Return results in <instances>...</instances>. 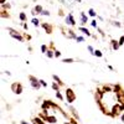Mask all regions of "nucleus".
I'll return each instance as SVG.
<instances>
[{
    "label": "nucleus",
    "mask_w": 124,
    "mask_h": 124,
    "mask_svg": "<svg viewBox=\"0 0 124 124\" xmlns=\"http://www.w3.org/2000/svg\"><path fill=\"white\" fill-rule=\"evenodd\" d=\"M66 99L68 103H72V102H75L76 99V94H75V92L72 91L71 88H67L66 89Z\"/></svg>",
    "instance_id": "f257e3e1"
},
{
    "label": "nucleus",
    "mask_w": 124,
    "mask_h": 124,
    "mask_svg": "<svg viewBox=\"0 0 124 124\" xmlns=\"http://www.w3.org/2000/svg\"><path fill=\"white\" fill-rule=\"evenodd\" d=\"M29 79H30V83H31V87L34 89H39L41 87V83H40V79L35 78L34 76H29Z\"/></svg>",
    "instance_id": "f03ea898"
},
{
    "label": "nucleus",
    "mask_w": 124,
    "mask_h": 124,
    "mask_svg": "<svg viewBox=\"0 0 124 124\" xmlns=\"http://www.w3.org/2000/svg\"><path fill=\"white\" fill-rule=\"evenodd\" d=\"M8 31H10V36H11V37H14V39H16V40H19V41H20V42H23V41H24V39H23V36H21V35H20L19 32H16V31H15V30H13L11 27H8Z\"/></svg>",
    "instance_id": "7ed1b4c3"
},
{
    "label": "nucleus",
    "mask_w": 124,
    "mask_h": 124,
    "mask_svg": "<svg viewBox=\"0 0 124 124\" xmlns=\"http://www.w3.org/2000/svg\"><path fill=\"white\" fill-rule=\"evenodd\" d=\"M11 89L14 93H16V94H21L23 93V86L20 83H13L11 85Z\"/></svg>",
    "instance_id": "20e7f679"
},
{
    "label": "nucleus",
    "mask_w": 124,
    "mask_h": 124,
    "mask_svg": "<svg viewBox=\"0 0 124 124\" xmlns=\"http://www.w3.org/2000/svg\"><path fill=\"white\" fill-rule=\"evenodd\" d=\"M66 24H67V25H71V26H75V25H76L75 17H73V15H72V14H68V15L66 16Z\"/></svg>",
    "instance_id": "39448f33"
},
{
    "label": "nucleus",
    "mask_w": 124,
    "mask_h": 124,
    "mask_svg": "<svg viewBox=\"0 0 124 124\" xmlns=\"http://www.w3.org/2000/svg\"><path fill=\"white\" fill-rule=\"evenodd\" d=\"M124 109V106L122 104V106H119V104H117V106H113V108H112V116H116V114H118V113H120V110H123Z\"/></svg>",
    "instance_id": "423d86ee"
},
{
    "label": "nucleus",
    "mask_w": 124,
    "mask_h": 124,
    "mask_svg": "<svg viewBox=\"0 0 124 124\" xmlns=\"http://www.w3.org/2000/svg\"><path fill=\"white\" fill-rule=\"evenodd\" d=\"M87 21H88V16L85 13H81V24L85 25V24H87Z\"/></svg>",
    "instance_id": "0eeeda50"
},
{
    "label": "nucleus",
    "mask_w": 124,
    "mask_h": 124,
    "mask_svg": "<svg viewBox=\"0 0 124 124\" xmlns=\"http://www.w3.org/2000/svg\"><path fill=\"white\" fill-rule=\"evenodd\" d=\"M78 30L81 31L82 34H85V35H87V36H91V32H89L88 29H86V27H83V26H81V27H78Z\"/></svg>",
    "instance_id": "6e6552de"
},
{
    "label": "nucleus",
    "mask_w": 124,
    "mask_h": 124,
    "mask_svg": "<svg viewBox=\"0 0 124 124\" xmlns=\"http://www.w3.org/2000/svg\"><path fill=\"white\" fill-rule=\"evenodd\" d=\"M110 44H112V48L114 50V51H116V50H118V48L120 47V46H119V44H118V41H116V40H112V41H110Z\"/></svg>",
    "instance_id": "1a4fd4ad"
},
{
    "label": "nucleus",
    "mask_w": 124,
    "mask_h": 124,
    "mask_svg": "<svg viewBox=\"0 0 124 124\" xmlns=\"http://www.w3.org/2000/svg\"><path fill=\"white\" fill-rule=\"evenodd\" d=\"M42 26H44V29L47 31V34H51V32H52V27H51V25H48V24H42Z\"/></svg>",
    "instance_id": "9d476101"
},
{
    "label": "nucleus",
    "mask_w": 124,
    "mask_h": 124,
    "mask_svg": "<svg viewBox=\"0 0 124 124\" xmlns=\"http://www.w3.org/2000/svg\"><path fill=\"white\" fill-rule=\"evenodd\" d=\"M45 120H46V122H50V123H56V122H57V119H56L55 117H50V116H46V117H45Z\"/></svg>",
    "instance_id": "9b49d317"
},
{
    "label": "nucleus",
    "mask_w": 124,
    "mask_h": 124,
    "mask_svg": "<svg viewBox=\"0 0 124 124\" xmlns=\"http://www.w3.org/2000/svg\"><path fill=\"white\" fill-rule=\"evenodd\" d=\"M52 78H54V81H56V82H57V83H58L60 86H61V85H63V82L61 81V78H60L57 75H54V76H52Z\"/></svg>",
    "instance_id": "f8f14e48"
},
{
    "label": "nucleus",
    "mask_w": 124,
    "mask_h": 124,
    "mask_svg": "<svg viewBox=\"0 0 124 124\" xmlns=\"http://www.w3.org/2000/svg\"><path fill=\"white\" fill-rule=\"evenodd\" d=\"M47 57L48 58H52V57H55V51H52V50H47Z\"/></svg>",
    "instance_id": "ddd939ff"
},
{
    "label": "nucleus",
    "mask_w": 124,
    "mask_h": 124,
    "mask_svg": "<svg viewBox=\"0 0 124 124\" xmlns=\"http://www.w3.org/2000/svg\"><path fill=\"white\" fill-rule=\"evenodd\" d=\"M34 10H35V11H36L37 14H41V13H42V10H44V9H42V6H41V5H36Z\"/></svg>",
    "instance_id": "4468645a"
},
{
    "label": "nucleus",
    "mask_w": 124,
    "mask_h": 124,
    "mask_svg": "<svg viewBox=\"0 0 124 124\" xmlns=\"http://www.w3.org/2000/svg\"><path fill=\"white\" fill-rule=\"evenodd\" d=\"M31 23H32V25H34V26H36V27H37V26H39V24H40V20H39V19H36V17H34L32 20H31Z\"/></svg>",
    "instance_id": "2eb2a0df"
},
{
    "label": "nucleus",
    "mask_w": 124,
    "mask_h": 124,
    "mask_svg": "<svg viewBox=\"0 0 124 124\" xmlns=\"http://www.w3.org/2000/svg\"><path fill=\"white\" fill-rule=\"evenodd\" d=\"M52 89H54L55 92L60 91V85H58V83H56V82H54V83H52Z\"/></svg>",
    "instance_id": "dca6fc26"
},
{
    "label": "nucleus",
    "mask_w": 124,
    "mask_h": 124,
    "mask_svg": "<svg viewBox=\"0 0 124 124\" xmlns=\"http://www.w3.org/2000/svg\"><path fill=\"white\" fill-rule=\"evenodd\" d=\"M88 15H89V16H92V17H94L97 14H96V11H94L93 9H89V10H88Z\"/></svg>",
    "instance_id": "f3484780"
},
{
    "label": "nucleus",
    "mask_w": 124,
    "mask_h": 124,
    "mask_svg": "<svg viewBox=\"0 0 124 124\" xmlns=\"http://www.w3.org/2000/svg\"><path fill=\"white\" fill-rule=\"evenodd\" d=\"M62 62H65V63H72V62H75V60L73 58H63Z\"/></svg>",
    "instance_id": "a211bd4d"
},
{
    "label": "nucleus",
    "mask_w": 124,
    "mask_h": 124,
    "mask_svg": "<svg viewBox=\"0 0 124 124\" xmlns=\"http://www.w3.org/2000/svg\"><path fill=\"white\" fill-rule=\"evenodd\" d=\"M94 56H97V57H102V56H103L102 51H99V50H94Z\"/></svg>",
    "instance_id": "6ab92c4d"
},
{
    "label": "nucleus",
    "mask_w": 124,
    "mask_h": 124,
    "mask_svg": "<svg viewBox=\"0 0 124 124\" xmlns=\"http://www.w3.org/2000/svg\"><path fill=\"white\" fill-rule=\"evenodd\" d=\"M20 20H21V21H25V20H26V14L25 13H20Z\"/></svg>",
    "instance_id": "aec40b11"
},
{
    "label": "nucleus",
    "mask_w": 124,
    "mask_h": 124,
    "mask_svg": "<svg viewBox=\"0 0 124 124\" xmlns=\"http://www.w3.org/2000/svg\"><path fill=\"white\" fill-rule=\"evenodd\" d=\"M34 124H44V122L41 119H39V118H35L34 119Z\"/></svg>",
    "instance_id": "412c9836"
},
{
    "label": "nucleus",
    "mask_w": 124,
    "mask_h": 124,
    "mask_svg": "<svg viewBox=\"0 0 124 124\" xmlns=\"http://www.w3.org/2000/svg\"><path fill=\"white\" fill-rule=\"evenodd\" d=\"M56 97H57L60 101H63V97H62V94L60 93V91H57V92H56Z\"/></svg>",
    "instance_id": "4be33fe9"
},
{
    "label": "nucleus",
    "mask_w": 124,
    "mask_h": 124,
    "mask_svg": "<svg viewBox=\"0 0 124 124\" xmlns=\"http://www.w3.org/2000/svg\"><path fill=\"white\" fill-rule=\"evenodd\" d=\"M41 52H44V54L47 52V46H46V45H42V46H41Z\"/></svg>",
    "instance_id": "5701e85b"
},
{
    "label": "nucleus",
    "mask_w": 124,
    "mask_h": 124,
    "mask_svg": "<svg viewBox=\"0 0 124 124\" xmlns=\"http://www.w3.org/2000/svg\"><path fill=\"white\" fill-rule=\"evenodd\" d=\"M91 25H92V27H94V29H97L98 26H97V21H96V20H92V21H91Z\"/></svg>",
    "instance_id": "b1692460"
},
{
    "label": "nucleus",
    "mask_w": 124,
    "mask_h": 124,
    "mask_svg": "<svg viewBox=\"0 0 124 124\" xmlns=\"http://www.w3.org/2000/svg\"><path fill=\"white\" fill-rule=\"evenodd\" d=\"M76 41H77V42H83L85 39L82 37V36H77V37H76Z\"/></svg>",
    "instance_id": "393cba45"
},
{
    "label": "nucleus",
    "mask_w": 124,
    "mask_h": 124,
    "mask_svg": "<svg viewBox=\"0 0 124 124\" xmlns=\"http://www.w3.org/2000/svg\"><path fill=\"white\" fill-rule=\"evenodd\" d=\"M41 15H44V16H48V15H50V11H48V10H42Z\"/></svg>",
    "instance_id": "a878e982"
},
{
    "label": "nucleus",
    "mask_w": 124,
    "mask_h": 124,
    "mask_svg": "<svg viewBox=\"0 0 124 124\" xmlns=\"http://www.w3.org/2000/svg\"><path fill=\"white\" fill-rule=\"evenodd\" d=\"M118 44H119V46L124 45V36H122V37L119 39V41H118Z\"/></svg>",
    "instance_id": "bb28decb"
},
{
    "label": "nucleus",
    "mask_w": 124,
    "mask_h": 124,
    "mask_svg": "<svg viewBox=\"0 0 124 124\" xmlns=\"http://www.w3.org/2000/svg\"><path fill=\"white\" fill-rule=\"evenodd\" d=\"M87 48H88V51H89V52H91L92 55H94V48H93V47H92L91 45H89V46H88Z\"/></svg>",
    "instance_id": "cd10ccee"
},
{
    "label": "nucleus",
    "mask_w": 124,
    "mask_h": 124,
    "mask_svg": "<svg viewBox=\"0 0 124 124\" xmlns=\"http://www.w3.org/2000/svg\"><path fill=\"white\" fill-rule=\"evenodd\" d=\"M40 83H41V86H42V87H47V83H46L44 79H40Z\"/></svg>",
    "instance_id": "c85d7f7f"
},
{
    "label": "nucleus",
    "mask_w": 124,
    "mask_h": 124,
    "mask_svg": "<svg viewBox=\"0 0 124 124\" xmlns=\"http://www.w3.org/2000/svg\"><path fill=\"white\" fill-rule=\"evenodd\" d=\"M60 56H61V52L56 50V51H55V57H60Z\"/></svg>",
    "instance_id": "c756f323"
},
{
    "label": "nucleus",
    "mask_w": 124,
    "mask_h": 124,
    "mask_svg": "<svg viewBox=\"0 0 124 124\" xmlns=\"http://www.w3.org/2000/svg\"><path fill=\"white\" fill-rule=\"evenodd\" d=\"M113 25L117 26V27H120V23H118V21H114V23H113Z\"/></svg>",
    "instance_id": "7c9ffc66"
},
{
    "label": "nucleus",
    "mask_w": 124,
    "mask_h": 124,
    "mask_svg": "<svg viewBox=\"0 0 124 124\" xmlns=\"http://www.w3.org/2000/svg\"><path fill=\"white\" fill-rule=\"evenodd\" d=\"M21 124H30V123H27V122H25V120H23V122H21Z\"/></svg>",
    "instance_id": "2f4dec72"
},
{
    "label": "nucleus",
    "mask_w": 124,
    "mask_h": 124,
    "mask_svg": "<svg viewBox=\"0 0 124 124\" xmlns=\"http://www.w3.org/2000/svg\"><path fill=\"white\" fill-rule=\"evenodd\" d=\"M122 120H123V122H124V114H123V116H122Z\"/></svg>",
    "instance_id": "473e14b6"
},
{
    "label": "nucleus",
    "mask_w": 124,
    "mask_h": 124,
    "mask_svg": "<svg viewBox=\"0 0 124 124\" xmlns=\"http://www.w3.org/2000/svg\"><path fill=\"white\" fill-rule=\"evenodd\" d=\"M76 1H77V3H81V0H76Z\"/></svg>",
    "instance_id": "72a5a7b5"
}]
</instances>
